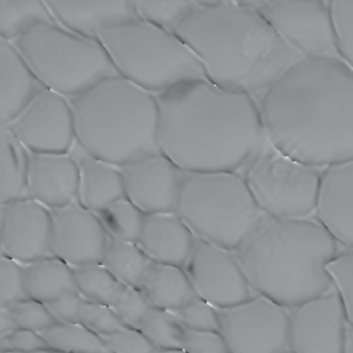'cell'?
<instances>
[{"label":"cell","mask_w":353,"mask_h":353,"mask_svg":"<svg viewBox=\"0 0 353 353\" xmlns=\"http://www.w3.org/2000/svg\"><path fill=\"white\" fill-rule=\"evenodd\" d=\"M266 139L318 168L353 159V69L342 59L303 57L258 102Z\"/></svg>","instance_id":"cell-1"},{"label":"cell","mask_w":353,"mask_h":353,"mask_svg":"<svg viewBox=\"0 0 353 353\" xmlns=\"http://www.w3.org/2000/svg\"><path fill=\"white\" fill-rule=\"evenodd\" d=\"M156 98L159 148L185 172H239L265 137L255 99L210 80Z\"/></svg>","instance_id":"cell-2"},{"label":"cell","mask_w":353,"mask_h":353,"mask_svg":"<svg viewBox=\"0 0 353 353\" xmlns=\"http://www.w3.org/2000/svg\"><path fill=\"white\" fill-rule=\"evenodd\" d=\"M176 34L201 61L206 79L257 103L303 59L251 1H197Z\"/></svg>","instance_id":"cell-3"},{"label":"cell","mask_w":353,"mask_h":353,"mask_svg":"<svg viewBox=\"0 0 353 353\" xmlns=\"http://www.w3.org/2000/svg\"><path fill=\"white\" fill-rule=\"evenodd\" d=\"M339 251L315 216L264 214L234 253L257 294L292 309L334 287L327 266Z\"/></svg>","instance_id":"cell-4"},{"label":"cell","mask_w":353,"mask_h":353,"mask_svg":"<svg viewBox=\"0 0 353 353\" xmlns=\"http://www.w3.org/2000/svg\"><path fill=\"white\" fill-rule=\"evenodd\" d=\"M69 101L76 142L97 158L123 167L160 152L154 94L114 76Z\"/></svg>","instance_id":"cell-5"},{"label":"cell","mask_w":353,"mask_h":353,"mask_svg":"<svg viewBox=\"0 0 353 353\" xmlns=\"http://www.w3.org/2000/svg\"><path fill=\"white\" fill-rule=\"evenodd\" d=\"M98 39L117 74L154 96L206 79L201 61L177 34L144 20L101 30Z\"/></svg>","instance_id":"cell-6"},{"label":"cell","mask_w":353,"mask_h":353,"mask_svg":"<svg viewBox=\"0 0 353 353\" xmlns=\"http://www.w3.org/2000/svg\"><path fill=\"white\" fill-rule=\"evenodd\" d=\"M176 214L197 239L235 252L263 216L239 172H185Z\"/></svg>","instance_id":"cell-7"},{"label":"cell","mask_w":353,"mask_h":353,"mask_svg":"<svg viewBox=\"0 0 353 353\" xmlns=\"http://www.w3.org/2000/svg\"><path fill=\"white\" fill-rule=\"evenodd\" d=\"M46 90L71 99L107 78L119 76L99 40L59 24H42L13 43Z\"/></svg>","instance_id":"cell-8"},{"label":"cell","mask_w":353,"mask_h":353,"mask_svg":"<svg viewBox=\"0 0 353 353\" xmlns=\"http://www.w3.org/2000/svg\"><path fill=\"white\" fill-rule=\"evenodd\" d=\"M322 169L283 154L264 137L239 172L263 214L299 219L314 216Z\"/></svg>","instance_id":"cell-9"},{"label":"cell","mask_w":353,"mask_h":353,"mask_svg":"<svg viewBox=\"0 0 353 353\" xmlns=\"http://www.w3.org/2000/svg\"><path fill=\"white\" fill-rule=\"evenodd\" d=\"M251 3L301 57L341 59L330 1L253 0Z\"/></svg>","instance_id":"cell-10"},{"label":"cell","mask_w":353,"mask_h":353,"mask_svg":"<svg viewBox=\"0 0 353 353\" xmlns=\"http://www.w3.org/2000/svg\"><path fill=\"white\" fill-rule=\"evenodd\" d=\"M220 312V332L231 353H284L291 350L290 312L257 294Z\"/></svg>","instance_id":"cell-11"},{"label":"cell","mask_w":353,"mask_h":353,"mask_svg":"<svg viewBox=\"0 0 353 353\" xmlns=\"http://www.w3.org/2000/svg\"><path fill=\"white\" fill-rule=\"evenodd\" d=\"M196 295L222 310L256 296L234 252L196 239L183 266Z\"/></svg>","instance_id":"cell-12"},{"label":"cell","mask_w":353,"mask_h":353,"mask_svg":"<svg viewBox=\"0 0 353 353\" xmlns=\"http://www.w3.org/2000/svg\"><path fill=\"white\" fill-rule=\"evenodd\" d=\"M9 128L37 154H65L76 142L75 119L69 99L45 90L12 121Z\"/></svg>","instance_id":"cell-13"},{"label":"cell","mask_w":353,"mask_h":353,"mask_svg":"<svg viewBox=\"0 0 353 353\" xmlns=\"http://www.w3.org/2000/svg\"><path fill=\"white\" fill-rule=\"evenodd\" d=\"M290 312L291 350L295 353H343L348 319L334 287Z\"/></svg>","instance_id":"cell-14"},{"label":"cell","mask_w":353,"mask_h":353,"mask_svg":"<svg viewBox=\"0 0 353 353\" xmlns=\"http://www.w3.org/2000/svg\"><path fill=\"white\" fill-rule=\"evenodd\" d=\"M125 197L145 214L176 212L185 172L162 152L121 167Z\"/></svg>","instance_id":"cell-15"},{"label":"cell","mask_w":353,"mask_h":353,"mask_svg":"<svg viewBox=\"0 0 353 353\" xmlns=\"http://www.w3.org/2000/svg\"><path fill=\"white\" fill-rule=\"evenodd\" d=\"M52 214L41 202L26 198L1 204V255L28 264L52 255Z\"/></svg>","instance_id":"cell-16"},{"label":"cell","mask_w":353,"mask_h":353,"mask_svg":"<svg viewBox=\"0 0 353 353\" xmlns=\"http://www.w3.org/2000/svg\"><path fill=\"white\" fill-rule=\"evenodd\" d=\"M52 255L72 268L102 263L109 234L98 214L76 201L51 210Z\"/></svg>","instance_id":"cell-17"},{"label":"cell","mask_w":353,"mask_h":353,"mask_svg":"<svg viewBox=\"0 0 353 353\" xmlns=\"http://www.w3.org/2000/svg\"><path fill=\"white\" fill-rule=\"evenodd\" d=\"M314 216L339 245L353 248V159L322 169Z\"/></svg>","instance_id":"cell-18"},{"label":"cell","mask_w":353,"mask_h":353,"mask_svg":"<svg viewBox=\"0 0 353 353\" xmlns=\"http://www.w3.org/2000/svg\"><path fill=\"white\" fill-rule=\"evenodd\" d=\"M79 170L73 157L65 154L30 152L28 195L50 210L78 200Z\"/></svg>","instance_id":"cell-19"},{"label":"cell","mask_w":353,"mask_h":353,"mask_svg":"<svg viewBox=\"0 0 353 353\" xmlns=\"http://www.w3.org/2000/svg\"><path fill=\"white\" fill-rule=\"evenodd\" d=\"M59 26L99 40L101 30L140 19L134 1H46Z\"/></svg>","instance_id":"cell-20"},{"label":"cell","mask_w":353,"mask_h":353,"mask_svg":"<svg viewBox=\"0 0 353 353\" xmlns=\"http://www.w3.org/2000/svg\"><path fill=\"white\" fill-rule=\"evenodd\" d=\"M197 237L176 212L146 214L137 245L152 262L183 268Z\"/></svg>","instance_id":"cell-21"},{"label":"cell","mask_w":353,"mask_h":353,"mask_svg":"<svg viewBox=\"0 0 353 353\" xmlns=\"http://www.w3.org/2000/svg\"><path fill=\"white\" fill-rule=\"evenodd\" d=\"M45 90L13 43L0 39V127L10 125Z\"/></svg>","instance_id":"cell-22"},{"label":"cell","mask_w":353,"mask_h":353,"mask_svg":"<svg viewBox=\"0 0 353 353\" xmlns=\"http://www.w3.org/2000/svg\"><path fill=\"white\" fill-rule=\"evenodd\" d=\"M69 154L79 170L77 201L86 210L99 214L117 200L125 197L121 167L86 152L75 142Z\"/></svg>","instance_id":"cell-23"},{"label":"cell","mask_w":353,"mask_h":353,"mask_svg":"<svg viewBox=\"0 0 353 353\" xmlns=\"http://www.w3.org/2000/svg\"><path fill=\"white\" fill-rule=\"evenodd\" d=\"M152 307L176 312L193 301L195 290L181 266L152 262L140 285Z\"/></svg>","instance_id":"cell-24"},{"label":"cell","mask_w":353,"mask_h":353,"mask_svg":"<svg viewBox=\"0 0 353 353\" xmlns=\"http://www.w3.org/2000/svg\"><path fill=\"white\" fill-rule=\"evenodd\" d=\"M30 299L49 305L78 292L74 268L55 256L23 264Z\"/></svg>","instance_id":"cell-25"},{"label":"cell","mask_w":353,"mask_h":353,"mask_svg":"<svg viewBox=\"0 0 353 353\" xmlns=\"http://www.w3.org/2000/svg\"><path fill=\"white\" fill-rule=\"evenodd\" d=\"M30 152L7 127H0V201L30 198L28 173Z\"/></svg>","instance_id":"cell-26"},{"label":"cell","mask_w":353,"mask_h":353,"mask_svg":"<svg viewBox=\"0 0 353 353\" xmlns=\"http://www.w3.org/2000/svg\"><path fill=\"white\" fill-rule=\"evenodd\" d=\"M47 305L59 322L79 324L101 336H110L125 327L110 307L90 301L79 292Z\"/></svg>","instance_id":"cell-27"},{"label":"cell","mask_w":353,"mask_h":353,"mask_svg":"<svg viewBox=\"0 0 353 353\" xmlns=\"http://www.w3.org/2000/svg\"><path fill=\"white\" fill-rule=\"evenodd\" d=\"M42 24H59L46 1L0 0V39L14 43Z\"/></svg>","instance_id":"cell-28"},{"label":"cell","mask_w":353,"mask_h":353,"mask_svg":"<svg viewBox=\"0 0 353 353\" xmlns=\"http://www.w3.org/2000/svg\"><path fill=\"white\" fill-rule=\"evenodd\" d=\"M152 263V260L137 243L109 236L102 264L121 284L140 288Z\"/></svg>","instance_id":"cell-29"},{"label":"cell","mask_w":353,"mask_h":353,"mask_svg":"<svg viewBox=\"0 0 353 353\" xmlns=\"http://www.w3.org/2000/svg\"><path fill=\"white\" fill-rule=\"evenodd\" d=\"M41 336L57 352L109 353L102 336L79 324L59 322Z\"/></svg>","instance_id":"cell-30"},{"label":"cell","mask_w":353,"mask_h":353,"mask_svg":"<svg viewBox=\"0 0 353 353\" xmlns=\"http://www.w3.org/2000/svg\"><path fill=\"white\" fill-rule=\"evenodd\" d=\"M109 236L138 243L146 214L127 197L117 200L97 214Z\"/></svg>","instance_id":"cell-31"},{"label":"cell","mask_w":353,"mask_h":353,"mask_svg":"<svg viewBox=\"0 0 353 353\" xmlns=\"http://www.w3.org/2000/svg\"><path fill=\"white\" fill-rule=\"evenodd\" d=\"M73 268L78 292L90 301L111 307L123 284L102 263Z\"/></svg>","instance_id":"cell-32"},{"label":"cell","mask_w":353,"mask_h":353,"mask_svg":"<svg viewBox=\"0 0 353 353\" xmlns=\"http://www.w3.org/2000/svg\"><path fill=\"white\" fill-rule=\"evenodd\" d=\"M138 330L158 349L183 348L185 327L174 312L152 307Z\"/></svg>","instance_id":"cell-33"},{"label":"cell","mask_w":353,"mask_h":353,"mask_svg":"<svg viewBox=\"0 0 353 353\" xmlns=\"http://www.w3.org/2000/svg\"><path fill=\"white\" fill-rule=\"evenodd\" d=\"M140 19L176 34L197 6L194 0L134 1Z\"/></svg>","instance_id":"cell-34"},{"label":"cell","mask_w":353,"mask_h":353,"mask_svg":"<svg viewBox=\"0 0 353 353\" xmlns=\"http://www.w3.org/2000/svg\"><path fill=\"white\" fill-rule=\"evenodd\" d=\"M327 270L342 299L349 325L353 326V248L340 250L328 264Z\"/></svg>","instance_id":"cell-35"},{"label":"cell","mask_w":353,"mask_h":353,"mask_svg":"<svg viewBox=\"0 0 353 353\" xmlns=\"http://www.w3.org/2000/svg\"><path fill=\"white\" fill-rule=\"evenodd\" d=\"M30 299L26 289L23 264L1 255L0 259V307L9 309Z\"/></svg>","instance_id":"cell-36"},{"label":"cell","mask_w":353,"mask_h":353,"mask_svg":"<svg viewBox=\"0 0 353 353\" xmlns=\"http://www.w3.org/2000/svg\"><path fill=\"white\" fill-rule=\"evenodd\" d=\"M110 307L125 326L138 328L152 305L139 288L123 285Z\"/></svg>","instance_id":"cell-37"},{"label":"cell","mask_w":353,"mask_h":353,"mask_svg":"<svg viewBox=\"0 0 353 353\" xmlns=\"http://www.w3.org/2000/svg\"><path fill=\"white\" fill-rule=\"evenodd\" d=\"M341 59L353 69V1H330Z\"/></svg>","instance_id":"cell-38"},{"label":"cell","mask_w":353,"mask_h":353,"mask_svg":"<svg viewBox=\"0 0 353 353\" xmlns=\"http://www.w3.org/2000/svg\"><path fill=\"white\" fill-rule=\"evenodd\" d=\"M8 310L15 318L19 328L32 330L39 334L52 327L59 322L49 310L48 305L32 299L16 303Z\"/></svg>","instance_id":"cell-39"},{"label":"cell","mask_w":353,"mask_h":353,"mask_svg":"<svg viewBox=\"0 0 353 353\" xmlns=\"http://www.w3.org/2000/svg\"><path fill=\"white\" fill-rule=\"evenodd\" d=\"M185 328L205 332H220V312L200 297H195L185 307L174 312Z\"/></svg>","instance_id":"cell-40"},{"label":"cell","mask_w":353,"mask_h":353,"mask_svg":"<svg viewBox=\"0 0 353 353\" xmlns=\"http://www.w3.org/2000/svg\"><path fill=\"white\" fill-rule=\"evenodd\" d=\"M109 353H157V348L138 328L125 326L110 336H102Z\"/></svg>","instance_id":"cell-41"},{"label":"cell","mask_w":353,"mask_h":353,"mask_svg":"<svg viewBox=\"0 0 353 353\" xmlns=\"http://www.w3.org/2000/svg\"><path fill=\"white\" fill-rule=\"evenodd\" d=\"M1 353H39L53 351L41 334L32 330H14L0 336Z\"/></svg>","instance_id":"cell-42"},{"label":"cell","mask_w":353,"mask_h":353,"mask_svg":"<svg viewBox=\"0 0 353 353\" xmlns=\"http://www.w3.org/2000/svg\"><path fill=\"white\" fill-rule=\"evenodd\" d=\"M183 349L188 353H231L220 332L185 328Z\"/></svg>","instance_id":"cell-43"},{"label":"cell","mask_w":353,"mask_h":353,"mask_svg":"<svg viewBox=\"0 0 353 353\" xmlns=\"http://www.w3.org/2000/svg\"><path fill=\"white\" fill-rule=\"evenodd\" d=\"M19 330L15 318L8 309L0 307V336Z\"/></svg>","instance_id":"cell-44"},{"label":"cell","mask_w":353,"mask_h":353,"mask_svg":"<svg viewBox=\"0 0 353 353\" xmlns=\"http://www.w3.org/2000/svg\"><path fill=\"white\" fill-rule=\"evenodd\" d=\"M343 353H353V326L349 325L347 330Z\"/></svg>","instance_id":"cell-45"},{"label":"cell","mask_w":353,"mask_h":353,"mask_svg":"<svg viewBox=\"0 0 353 353\" xmlns=\"http://www.w3.org/2000/svg\"><path fill=\"white\" fill-rule=\"evenodd\" d=\"M157 353H188L185 349L174 348V349H158Z\"/></svg>","instance_id":"cell-46"},{"label":"cell","mask_w":353,"mask_h":353,"mask_svg":"<svg viewBox=\"0 0 353 353\" xmlns=\"http://www.w3.org/2000/svg\"><path fill=\"white\" fill-rule=\"evenodd\" d=\"M284 353H295V352H293L292 350H289V351H286V352H284Z\"/></svg>","instance_id":"cell-47"}]
</instances>
